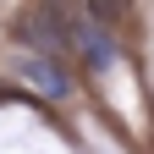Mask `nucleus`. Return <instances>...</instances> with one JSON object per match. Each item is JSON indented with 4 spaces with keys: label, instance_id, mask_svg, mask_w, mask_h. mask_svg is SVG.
Segmentation results:
<instances>
[{
    "label": "nucleus",
    "instance_id": "f257e3e1",
    "mask_svg": "<svg viewBox=\"0 0 154 154\" xmlns=\"http://www.w3.org/2000/svg\"><path fill=\"white\" fill-rule=\"evenodd\" d=\"M22 77H28L33 88H44V94H55V99L66 94V72L55 66L50 55H28V61H22Z\"/></svg>",
    "mask_w": 154,
    "mask_h": 154
},
{
    "label": "nucleus",
    "instance_id": "f03ea898",
    "mask_svg": "<svg viewBox=\"0 0 154 154\" xmlns=\"http://www.w3.org/2000/svg\"><path fill=\"white\" fill-rule=\"evenodd\" d=\"M77 44H83V55L94 61V72H105V66H110V38H105V28L83 22V28H77Z\"/></svg>",
    "mask_w": 154,
    "mask_h": 154
}]
</instances>
